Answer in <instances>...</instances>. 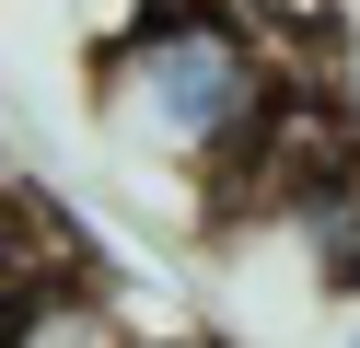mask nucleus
I'll list each match as a JSON object with an SVG mask.
<instances>
[{
  "instance_id": "nucleus-1",
  "label": "nucleus",
  "mask_w": 360,
  "mask_h": 348,
  "mask_svg": "<svg viewBox=\"0 0 360 348\" xmlns=\"http://www.w3.org/2000/svg\"><path fill=\"white\" fill-rule=\"evenodd\" d=\"M94 105L128 151L221 174V162L256 139V116L279 105V58L244 35L221 0H163V12L117 23L94 58Z\"/></svg>"
},
{
  "instance_id": "nucleus-2",
  "label": "nucleus",
  "mask_w": 360,
  "mask_h": 348,
  "mask_svg": "<svg viewBox=\"0 0 360 348\" xmlns=\"http://www.w3.org/2000/svg\"><path fill=\"white\" fill-rule=\"evenodd\" d=\"M0 348H128V314H117V290L82 267V278H47V290L12 302V314H0Z\"/></svg>"
},
{
  "instance_id": "nucleus-3",
  "label": "nucleus",
  "mask_w": 360,
  "mask_h": 348,
  "mask_svg": "<svg viewBox=\"0 0 360 348\" xmlns=\"http://www.w3.org/2000/svg\"><path fill=\"white\" fill-rule=\"evenodd\" d=\"M47 278H82L70 221H58L35 186H0V314H12L24 290H47Z\"/></svg>"
},
{
  "instance_id": "nucleus-4",
  "label": "nucleus",
  "mask_w": 360,
  "mask_h": 348,
  "mask_svg": "<svg viewBox=\"0 0 360 348\" xmlns=\"http://www.w3.org/2000/svg\"><path fill=\"white\" fill-rule=\"evenodd\" d=\"M221 12H233L244 35H256L267 58H279V82H290V58H302V46H326L349 0H221Z\"/></svg>"
},
{
  "instance_id": "nucleus-5",
  "label": "nucleus",
  "mask_w": 360,
  "mask_h": 348,
  "mask_svg": "<svg viewBox=\"0 0 360 348\" xmlns=\"http://www.w3.org/2000/svg\"><path fill=\"white\" fill-rule=\"evenodd\" d=\"M128 348H221V337H198V325H174V337H128Z\"/></svg>"
},
{
  "instance_id": "nucleus-6",
  "label": "nucleus",
  "mask_w": 360,
  "mask_h": 348,
  "mask_svg": "<svg viewBox=\"0 0 360 348\" xmlns=\"http://www.w3.org/2000/svg\"><path fill=\"white\" fill-rule=\"evenodd\" d=\"M349 348H360V314H349Z\"/></svg>"
},
{
  "instance_id": "nucleus-7",
  "label": "nucleus",
  "mask_w": 360,
  "mask_h": 348,
  "mask_svg": "<svg viewBox=\"0 0 360 348\" xmlns=\"http://www.w3.org/2000/svg\"><path fill=\"white\" fill-rule=\"evenodd\" d=\"M140 12H163V0H140Z\"/></svg>"
}]
</instances>
